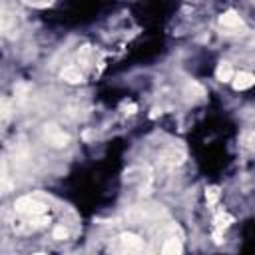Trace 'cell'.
<instances>
[{"mask_svg":"<svg viewBox=\"0 0 255 255\" xmlns=\"http://www.w3.org/2000/svg\"><path fill=\"white\" fill-rule=\"evenodd\" d=\"M14 209L22 215H28V217H36V215H44L48 211V207L38 201V199H32V197H18L14 201Z\"/></svg>","mask_w":255,"mask_h":255,"instance_id":"6da1fadb","label":"cell"},{"mask_svg":"<svg viewBox=\"0 0 255 255\" xmlns=\"http://www.w3.org/2000/svg\"><path fill=\"white\" fill-rule=\"evenodd\" d=\"M44 137H46L48 143H52L54 147H64V145H68V141H70V135H68L62 128H58L56 124L44 126Z\"/></svg>","mask_w":255,"mask_h":255,"instance_id":"7a4b0ae2","label":"cell"},{"mask_svg":"<svg viewBox=\"0 0 255 255\" xmlns=\"http://www.w3.org/2000/svg\"><path fill=\"white\" fill-rule=\"evenodd\" d=\"M183 159H185V151H183V147L177 145V143H171V145H167V147L161 151V161L167 163V165H179Z\"/></svg>","mask_w":255,"mask_h":255,"instance_id":"3957f363","label":"cell"},{"mask_svg":"<svg viewBox=\"0 0 255 255\" xmlns=\"http://www.w3.org/2000/svg\"><path fill=\"white\" fill-rule=\"evenodd\" d=\"M219 24H221L223 28H227V30H239V28H243V20H241V16H239L235 10L223 12V14L219 16Z\"/></svg>","mask_w":255,"mask_h":255,"instance_id":"277c9868","label":"cell"},{"mask_svg":"<svg viewBox=\"0 0 255 255\" xmlns=\"http://www.w3.org/2000/svg\"><path fill=\"white\" fill-rule=\"evenodd\" d=\"M120 241L128 251H143V239L135 233H122Z\"/></svg>","mask_w":255,"mask_h":255,"instance_id":"5b68a950","label":"cell"},{"mask_svg":"<svg viewBox=\"0 0 255 255\" xmlns=\"http://www.w3.org/2000/svg\"><path fill=\"white\" fill-rule=\"evenodd\" d=\"M233 88L235 90H247L255 84V74L251 72H239V74H233Z\"/></svg>","mask_w":255,"mask_h":255,"instance_id":"8992f818","label":"cell"},{"mask_svg":"<svg viewBox=\"0 0 255 255\" xmlns=\"http://www.w3.org/2000/svg\"><path fill=\"white\" fill-rule=\"evenodd\" d=\"M62 80L68 82V84H80V82L84 80V76H82L80 68H76V66H66V68L62 70Z\"/></svg>","mask_w":255,"mask_h":255,"instance_id":"52a82bcc","label":"cell"},{"mask_svg":"<svg viewBox=\"0 0 255 255\" xmlns=\"http://www.w3.org/2000/svg\"><path fill=\"white\" fill-rule=\"evenodd\" d=\"M215 76L219 82H231L233 80V68L229 62H219L217 70H215Z\"/></svg>","mask_w":255,"mask_h":255,"instance_id":"ba28073f","label":"cell"},{"mask_svg":"<svg viewBox=\"0 0 255 255\" xmlns=\"http://www.w3.org/2000/svg\"><path fill=\"white\" fill-rule=\"evenodd\" d=\"M161 251L163 253H181L183 251V247H181V243H179V239L177 237H169L165 243H163V247H161Z\"/></svg>","mask_w":255,"mask_h":255,"instance_id":"9c48e42d","label":"cell"},{"mask_svg":"<svg viewBox=\"0 0 255 255\" xmlns=\"http://www.w3.org/2000/svg\"><path fill=\"white\" fill-rule=\"evenodd\" d=\"M205 197H207V203L213 205L217 201V197H219V189L217 187H207L205 189Z\"/></svg>","mask_w":255,"mask_h":255,"instance_id":"30bf717a","label":"cell"},{"mask_svg":"<svg viewBox=\"0 0 255 255\" xmlns=\"http://www.w3.org/2000/svg\"><path fill=\"white\" fill-rule=\"evenodd\" d=\"M54 239H58V241L68 239V229H66L64 225H58V227L54 229Z\"/></svg>","mask_w":255,"mask_h":255,"instance_id":"8fae6325","label":"cell"}]
</instances>
